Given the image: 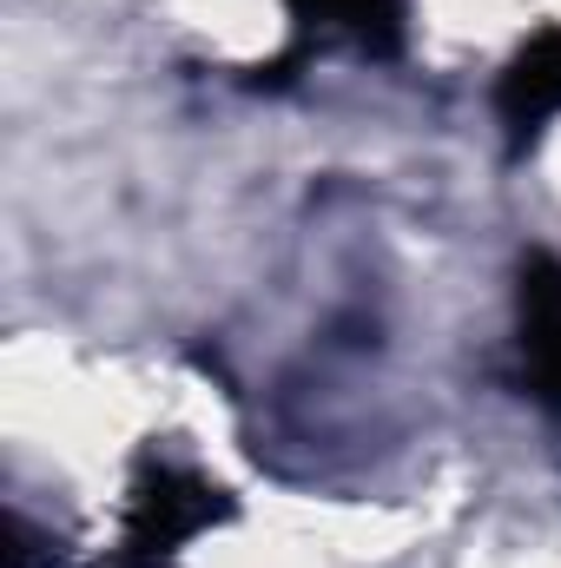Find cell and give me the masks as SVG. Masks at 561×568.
<instances>
[{"instance_id":"obj_1","label":"cell","mask_w":561,"mask_h":568,"mask_svg":"<svg viewBox=\"0 0 561 568\" xmlns=\"http://www.w3.org/2000/svg\"><path fill=\"white\" fill-rule=\"evenodd\" d=\"M212 516H225L218 489L185 476V469H152L133 496V523H126V562H172L178 542H192Z\"/></svg>"},{"instance_id":"obj_2","label":"cell","mask_w":561,"mask_h":568,"mask_svg":"<svg viewBox=\"0 0 561 568\" xmlns=\"http://www.w3.org/2000/svg\"><path fill=\"white\" fill-rule=\"evenodd\" d=\"M522 377L529 390L561 410V258H522Z\"/></svg>"},{"instance_id":"obj_3","label":"cell","mask_w":561,"mask_h":568,"mask_svg":"<svg viewBox=\"0 0 561 568\" xmlns=\"http://www.w3.org/2000/svg\"><path fill=\"white\" fill-rule=\"evenodd\" d=\"M496 113H502V126H509L516 145H529L561 113V27H542L509 60L502 87H496Z\"/></svg>"},{"instance_id":"obj_4","label":"cell","mask_w":561,"mask_h":568,"mask_svg":"<svg viewBox=\"0 0 561 568\" xmlns=\"http://www.w3.org/2000/svg\"><path fill=\"white\" fill-rule=\"evenodd\" d=\"M297 20L324 33H350L364 53H397L404 47V0H290Z\"/></svg>"}]
</instances>
